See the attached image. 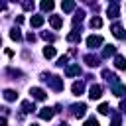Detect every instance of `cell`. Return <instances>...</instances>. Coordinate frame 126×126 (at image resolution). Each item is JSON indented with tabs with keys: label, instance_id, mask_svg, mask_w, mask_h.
<instances>
[{
	"label": "cell",
	"instance_id": "obj_27",
	"mask_svg": "<svg viewBox=\"0 0 126 126\" xmlns=\"http://www.w3.org/2000/svg\"><path fill=\"white\" fill-rule=\"evenodd\" d=\"M98 112H100V114H108V112H110V106H108L106 102H102V104H98Z\"/></svg>",
	"mask_w": 126,
	"mask_h": 126
},
{
	"label": "cell",
	"instance_id": "obj_23",
	"mask_svg": "<svg viewBox=\"0 0 126 126\" xmlns=\"http://www.w3.org/2000/svg\"><path fill=\"white\" fill-rule=\"evenodd\" d=\"M89 26H91V28H93V30H94V28H96V30H98V28H100V26H102V20H100V18H98V16H93V18H91V22H89Z\"/></svg>",
	"mask_w": 126,
	"mask_h": 126
},
{
	"label": "cell",
	"instance_id": "obj_7",
	"mask_svg": "<svg viewBox=\"0 0 126 126\" xmlns=\"http://www.w3.org/2000/svg\"><path fill=\"white\" fill-rule=\"evenodd\" d=\"M98 45H102V37H100V35H89V37H87V47L94 49V47H98Z\"/></svg>",
	"mask_w": 126,
	"mask_h": 126
},
{
	"label": "cell",
	"instance_id": "obj_11",
	"mask_svg": "<svg viewBox=\"0 0 126 126\" xmlns=\"http://www.w3.org/2000/svg\"><path fill=\"white\" fill-rule=\"evenodd\" d=\"M102 77H104V79H106V81H108L112 87H114V85H118V77H116L114 73H110L108 69H104V71H102Z\"/></svg>",
	"mask_w": 126,
	"mask_h": 126
},
{
	"label": "cell",
	"instance_id": "obj_25",
	"mask_svg": "<svg viewBox=\"0 0 126 126\" xmlns=\"http://www.w3.org/2000/svg\"><path fill=\"white\" fill-rule=\"evenodd\" d=\"M39 6H41V10H53V6H55V4H53L51 0H43Z\"/></svg>",
	"mask_w": 126,
	"mask_h": 126
},
{
	"label": "cell",
	"instance_id": "obj_20",
	"mask_svg": "<svg viewBox=\"0 0 126 126\" xmlns=\"http://www.w3.org/2000/svg\"><path fill=\"white\" fill-rule=\"evenodd\" d=\"M22 110H24V112H33V110H35L33 100H22Z\"/></svg>",
	"mask_w": 126,
	"mask_h": 126
},
{
	"label": "cell",
	"instance_id": "obj_15",
	"mask_svg": "<svg viewBox=\"0 0 126 126\" xmlns=\"http://www.w3.org/2000/svg\"><path fill=\"white\" fill-rule=\"evenodd\" d=\"M112 93H114L116 96H124V94H126V85H122V83L114 85V87H112Z\"/></svg>",
	"mask_w": 126,
	"mask_h": 126
},
{
	"label": "cell",
	"instance_id": "obj_14",
	"mask_svg": "<svg viewBox=\"0 0 126 126\" xmlns=\"http://www.w3.org/2000/svg\"><path fill=\"white\" fill-rule=\"evenodd\" d=\"M114 67L120 69V71H124V69H126V59H124L122 55H114Z\"/></svg>",
	"mask_w": 126,
	"mask_h": 126
},
{
	"label": "cell",
	"instance_id": "obj_8",
	"mask_svg": "<svg viewBox=\"0 0 126 126\" xmlns=\"http://www.w3.org/2000/svg\"><path fill=\"white\" fill-rule=\"evenodd\" d=\"M83 61H85L89 67H98V65H100V59H98L96 55H93V53H87V55L83 57Z\"/></svg>",
	"mask_w": 126,
	"mask_h": 126
},
{
	"label": "cell",
	"instance_id": "obj_22",
	"mask_svg": "<svg viewBox=\"0 0 126 126\" xmlns=\"http://www.w3.org/2000/svg\"><path fill=\"white\" fill-rule=\"evenodd\" d=\"M43 57H47V59L55 57V47H53V45H45V47H43Z\"/></svg>",
	"mask_w": 126,
	"mask_h": 126
},
{
	"label": "cell",
	"instance_id": "obj_12",
	"mask_svg": "<svg viewBox=\"0 0 126 126\" xmlns=\"http://www.w3.org/2000/svg\"><path fill=\"white\" fill-rule=\"evenodd\" d=\"M43 22H45V18H43V16H39V14L32 16V20H30L32 28H39V26H43Z\"/></svg>",
	"mask_w": 126,
	"mask_h": 126
},
{
	"label": "cell",
	"instance_id": "obj_17",
	"mask_svg": "<svg viewBox=\"0 0 126 126\" xmlns=\"http://www.w3.org/2000/svg\"><path fill=\"white\" fill-rule=\"evenodd\" d=\"M67 41L69 43H75V41H81V32H77V30H73L69 35H67Z\"/></svg>",
	"mask_w": 126,
	"mask_h": 126
},
{
	"label": "cell",
	"instance_id": "obj_30",
	"mask_svg": "<svg viewBox=\"0 0 126 126\" xmlns=\"http://www.w3.org/2000/svg\"><path fill=\"white\" fill-rule=\"evenodd\" d=\"M8 73H10V75H14V77H24V73H22L20 69H12V67H10V69H8Z\"/></svg>",
	"mask_w": 126,
	"mask_h": 126
},
{
	"label": "cell",
	"instance_id": "obj_21",
	"mask_svg": "<svg viewBox=\"0 0 126 126\" xmlns=\"http://www.w3.org/2000/svg\"><path fill=\"white\" fill-rule=\"evenodd\" d=\"M112 55H116V47L114 45H106L102 49V57H112Z\"/></svg>",
	"mask_w": 126,
	"mask_h": 126
},
{
	"label": "cell",
	"instance_id": "obj_16",
	"mask_svg": "<svg viewBox=\"0 0 126 126\" xmlns=\"http://www.w3.org/2000/svg\"><path fill=\"white\" fill-rule=\"evenodd\" d=\"M75 8H77V4H75V2H71V0L61 2V10H63V12H73Z\"/></svg>",
	"mask_w": 126,
	"mask_h": 126
},
{
	"label": "cell",
	"instance_id": "obj_9",
	"mask_svg": "<svg viewBox=\"0 0 126 126\" xmlns=\"http://www.w3.org/2000/svg\"><path fill=\"white\" fill-rule=\"evenodd\" d=\"M53 114H55V108H49V106H43V108L39 110V118H41V120H51Z\"/></svg>",
	"mask_w": 126,
	"mask_h": 126
},
{
	"label": "cell",
	"instance_id": "obj_29",
	"mask_svg": "<svg viewBox=\"0 0 126 126\" xmlns=\"http://www.w3.org/2000/svg\"><path fill=\"white\" fill-rule=\"evenodd\" d=\"M85 126H98V120H96L94 116H91V118L85 120Z\"/></svg>",
	"mask_w": 126,
	"mask_h": 126
},
{
	"label": "cell",
	"instance_id": "obj_28",
	"mask_svg": "<svg viewBox=\"0 0 126 126\" xmlns=\"http://www.w3.org/2000/svg\"><path fill=\"white\" fill-rule=\"evenodd\" d=\"M110 126H120V112H114L112 114V124Z\"/></svg>",
	"mask_w": 126,
	"mask_h": 126
},
{
	"label": "cell",
	"instance_id": "obj_3",
	"mask_svg": "<svg viewBox=\"0 0 126 126\" xmlns=\"http://www.w3.org/2000/svg\"><path fill=\"white\" fill-rule=\"evenodd\" d=\"M30 94H32L33 100H45V96H47V93L43 89H39V87H32L30 89Z\"/></svg>",
	"mask_w": 126,
	"mask_h": 126
},
{
	"label": "cell",
	"instance_id": "obj_13",
	"mask_svg": "<svg viewBox=\"0 0 126 126\" xmlns=\"http://www.w3.org/2000/svg\"><path fill=\"white\" fill-rule=\"evenodd\" d=\"M65 75H67V77H75V75H81V67H79V65H69V67L65 69Z\"/></svg>",
	"mask_w": 126,
	"mask_h": 126
},
{
	"label": "cell",
	"instance_id": "obj_6",
	"mask_svg": "<svg viewBox=\"0 0 126 126\" xmlns=\"http://www.w3.org/2000/svg\"><path fill=\"white\" fill-rule=\"evenodd\" d=\"M100 96H102V87H100V85H91V89H89V98L96 100V98H100Z\"/></svg>",
	"mask_w": 126,
	"mask_h": 126
},
{
	"label": "cell",
	"instance_id": "obj_10",
	"mask_svg": "<svg viewBox=\"0 0 126 126\" xmlns=\"http://www.w3.org/2000/svg\"><path fill=\"white\" fill-rule=\"evenodd\" d=\"M49 24L53 30H61L63 28V18L61 16H49Z\"/></svg>",
	"mask_w": 126,
	"mask_h": 126
},
{
	"label": "cell",
	"instance_id": "obj_37",
	"mask_svg": "<svg viewBox=\"0 0 126 126\" xmlns=\"http://www.w3.org/2000/svg\"><path fill=\"white\" fill-rule=\"evenodd\" d=\"M0 45H2V37H0Z\"/></svg>",
	"mask_w": 126,
	"mask_h": 126
},
{
	"label": "cell",
	"instance_id": "obj_33",
	"mask_svg": "<svg viewBox=\"0 0 126 126\" xmlns=\"http://www.w3.org/2000/svg\"><path fill=\"white\" fill-rule=\"evenodd\" d=\"M67 59H69L67 55H61V57H59V61H57V65H59V67H63V65H67Z\"/></svg>",
	"mask_w": 126,
	"mask_h": 126
},
{
	"label": "cell",
	"instance_id": "obj_1",
	"mask_svg": "<svg viewBox=\"0 0 126 126\" xmlns=\"http://www.w3.org/2000/svg\"><path fill=\"white\" fill-rule=\"evenodd\" d=\"M41 81H45L53 91H57V93H61L63 91V79L61 77H57V75H49V73H41Z\"/></svg>",
	"mask_w": 126,
	"mask_h": 126
},
{
	"label": "cell",
	"instance_id": "obj_35",
	"mask_svg": "<svg viewBox=\"0 0 126 126\" xmlns=\"http://www.w3.org/2000/svg\"><path fill=\"white\" fill-rule=\"evenodd\" d=\"M0 126H6V118L4 116H0Z\"/></svg>",
	"mask_w": 126,
	"mask_h": 126
},
{
	"label": "cell",
	"instance_id": "obj_24",
	"mask_svg": "<svg viewBox=\"0 0 126 126\" xmlns=\"http://www.w3.org/2000/svg\"><path fill=\"white\" fill-rule=\"evenodd\" d=\"M10 37H12L14 41H20V39H22V33H20V30H18V28H14V30L10 32Z\"/></svg>",
	"mask_w": 126,
	"mask_h": 126
},
{
	"label": "cell",
	"instance_id": "obj_18",
	"mask_svg": "<svg viewBox=\"0 0 126 126\" xmlns=\"http://www.w3.org/2000/svg\"><path fill=\"white\" fill-rule=\"evenodd\" d=\"M71 91H73V94H83V91H85V83H73V87H71Z\"/></svg>",
	"mask_w": 126,
	"mask_h": 126
},
{
	"label": "cell",
	"instance_id": "obj_36",
	"mask_svg": "<svg viewBox=\"0 0 126 126\" xmlns=\"http://www.w3.org/2000/svg\"><path fill=\"white\" fill-rule=\"evenodd\" d=\"M0 10H6V2H0Z\"/></svg>",
	"mask_w": 126,
	"mask_h": 126
},
{
	"label": "cell",
	"instance_id": "obj_2",
	"mask_svg": "<svg viewBox=\"0 0 126 126\" xmlns=\"http://www.w3.org/2000/svg\"><path fill=\"white\" fill-rule=\"evenodd\" d=\"M87 112V104L85 102H77V104H71V114L75 118H83Z\"/></svg>",
	"mask_w": 126,
	"mask_h": 126
},
{
	"label": "cell",
	"instance_id": "obj_38",
	"mask_svg": "<svg viewBox=\"0 0 126 126\" xmlns=\"http://www.w3.org/2000/svg\"><path fill=\"white\" fill-rule=\"evenodd\" d=\"M32 126H37V124H32Z\"/></svg>",
	"mask_w": 126,
	"mask_h": 126
},
{
	"label": "cell",
	"instance_id": "obj_34",
	"mask_svg": "<svg viewBox=\"0 0 126 126\" xmlns=\"http://www.w3.org/2000/svg\"><path fill=\"white\" fill-rule=\"evenodd\" d=\"M26 37H28V41H35V35H33V33H28Z\"/></svg>",
	"mask_w": 126,
	"mask_h": 126
},
{
	"label": "cell",
	"instance_id": "obj_19",
	"mask_svg": "<svg viewBox=\"0 0 126 126\" xmlns=\"http://www.w3.org/2000/svg\"><path fill=\"white\" fill-rule=\"evenodd\" d=\"M4 98H6L8 102H12V100H16V98H18V93H16V91H12V89H6V91H4Z\"/></svg>",
	"mask_w": 126,
	"mask_h": 126
},
{
	"label": "cell",
	"instance_id": "obj_4",
	"mask_svg": "<svg viewBox=\"0 0 126 126\" xmlns=\"http://www.w3.org/2000/svg\"><path fill=\"white\" fill-rule=\"evenodd\" d=\"M106 14H108V18H118L120 16V4L118 2H110L108 8H106Z\"/></svg>",
	"mask_w": 126,
	"mask_h": 126
},
{
	"label": "cell",
	"instance_id": "obj_31",
	"mask_svg": "<svg viewBox=\"0 0 126 126\" xmlns=\"http://www.w3.org/2000/svg\"><path fill=\"white\" fill-rule=\"evenodd\" d=\"M22 8H24V10H33L35 4H33V2H22Z\"/></svg>",
	"mask_w": 126,
	"mask_h": 126
},
{
	"label": "cell",
	"instance_id": "obj_5",
	"mask_svg": "<svg viewBox=\"0 0 126 126\" xmlns=\"http://www.w3.org/2000/svg\"><path fill=\"white\" fill-rule=\"evenodd\" d=\"M110 32H112V35H114V37H118V39H124V37H126V32H124V28H122L118 22L110 26Z\"/></svg>",
	"mask_w": 126,
	"mask_h": 126
},
{
	"label": "cell",
	"instance_id": "obj_32",
	"mask_svg": "<svg viewBox=\"0 0 126 126\" xmlns=\"http://www.w3.org/2000/svg\"><path fill=\"white\" fill-rule=\"evenodd\" d=\"M41 37H43V39H47V41H53V39H55V35H53V33H47V32H43V33H41Z\"/></svg>",
	"mask_w": 126,
	"mask_h": 126
},
{
	"label": "cell",
	"instance_id": "obj_26",
	"mask_svg": "<svg viewBox=\"0 0 126 126\" xmlns=\"http://www.w3.org/2000/svg\"><path fill=\"white\" fill-rule=\"evenodd\" d=\"M83 16H85V12H83V10H79V12H77V16L73 18V24H75V26H77V24H81V22H83Z\"/></svg>",
	"mask_w": 126,
	"mask_h": 126
}]
</instances>
